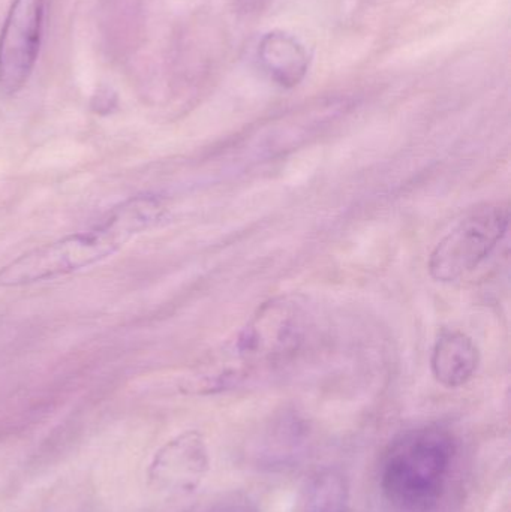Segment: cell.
Masks as SVG:
<instances>
[{"instance_id":"5","label":"cell","mask_w":511,"mask_h":512,"mask_svg":"<svg viewBox=\"0 0 511 512\" xmlns=\"http://www.w3.org/2000/svg\"><path fill=\"white\" fill-rule=\"evenodd\" d=\"M47 0H12L0 32V93L14 96L26 86L41 47Z\"/></svg>"},{"instance_id":"1","label":"cell","mask_w":511,"mask_h":512,"mask_svg":"<svg viewBox=\"0 0 511 512\" xmlns=\"http://www.w3.org/2000/svg\"><path fill=\"white\" fill-rule=\"evenodd\" d=\"M165 207L152 195L117 204L95 227L32 249L0 268V286L21 288L93 267L164 219Z\"/></svg>"},{"instance_id":"2","label":"cell","mask_w":511,"mask_h":512,"mask_svg":"<svg viewBox=\"0 0 511 512\" xmlns=\"http://www.w3.org/2000/svg\"><path fill=\"white\" fill-rule=\"evenodd\" d=\"M306 328V313L296 298H272L258 307L206 372L186 382L185 390L195 394L221 393L258 370L296 357L305 342Z\"/></svg>"},{"instance_id":"7","label":"cell","mask_w":511,"mask_h":512,"mask_svg":"<svg viewBox=\"0 0 511 512\" xmlns=\"http://www.w3.org/2000/svg\"><path fill=\"white\" fill-rule=\"evenodd\" d=\"M257 59L270 80L284 89L299 86L308 75L311 63L305 45L284 30H272L261 38Z\"/></svg>"},{"instance_id":"3","label":"cell","mask_w":511,"mask_h":512,"mask_svg":"<svg viewBox=\"0 0 511 512\" xmlns=\"http://www.w3.org/2000/svg\"><path fill=\"white\" fill-rule=\"evenodd\" d=\"M455 454L452 435L438 427L402 436L381 466V490L387 501L401 511L434 510L446 492Z\"/></svg>"},{"instance_id":"8","label":"cell","mask_w":511,"mask_h":512,"mask_svg":"<svg viewBox=\"0 0 511 512\" xmlns=\"http://www.w3.org/2000/svg\"><path fill=\"white\" fill-rule=\"evenodd\" d=\"M479 366V348L470 336L456 330H446L438 336L431 357L432 373L438 384L446 388L464 387Z\"/></svg>"},{"instance_id":"4","label":"cell","mask_w":511,"mask_h":512,"mask_svg":"<svg viewBox=\"0 0 511 512\" xmlns=\"http://www.w3.org/2000/svg\"><path fill=\"white\" fill-rule=\"evenodd\" d=\"M510 215L501 204H483L468 212L435 246L429 273L438 282H455L476 270L509 230Z\"/></svg>"},{"instance_id":"10","label":"cell","mask_w":511,"mask_h":512,"mask_svg":"<svg viewBox=\"0 0 511 512\" xmlns=\"http://www.w3.org/2000/svg\"><path fill=\"white\" fill-rule=\"evenodd\" d=\"M189 512H260L254 502L245 496L230 495L213 502L200 505Z\"/></svg>"},{"instance_id":"6","label":"cell","mask_w":511,"mask_h":512,"mask_svg":"<svg viewBox=\"0 0 511 512\" xmlns=\"http://www.w3.org/2000/svg\"><path fill=\"white\" fill-rule=\"evenodd\" d=\"M210 468L206 441L198 432H185L168 441L150 465V481L158 489L188 493L200 486Z\"/></svg>"},{"instance_id":"9","label":"cell","mask_w":511,"mask_h":512,"mask_svg":"<svg viewBox=\"0 0 511 512\" xmlns=\"http://www.w3.org/2000/svg\"><path fill=\"white\" fill-rule=\"evenodd\" d=\"M300 512H351L350 489L344 475L324 471L309 483Z\"/></svg>"},{"instance_id":"11","label":"cell","mask_w":511,"mask_h":512,"mask_svg":"<svg viewBox=\"0 0 511 512\" xmlns=\"http://www.w3.org/2000/svg\"><path fill=\"white\" fill-rule=\"evenodd\" d=\"M116 102V95L111 93L110 89H101L93 96L92 108L96 113H110L116 107Z\"/></svg>"}]
</instances>
